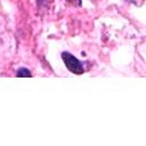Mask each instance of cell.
<instances>
[{
  "mask_svg": "<svg viewBox=\"0 0 146 146\" xmlns=\"http://www.w3.org/2000/svg\"><path fill=\"white\" fill-rule=\"evenodd\" d=\"M62 59L66 66V68L74 73V74H82L84 72V67L83 64L72 54H70L68 51H63L62 52Z\"/></svg>",
  "mask_w": 146,
  "mask_h": 146,
  "instance_id": "cell-1",
  "label": "cell"
},
{
  "mask_svg": "<svg viewBox=\"0 0 146 146\" xmlns=\"http://www.w3.org/2000/svg\"><path fill=\"white\" fill-rule=\"evenodd\" d=\"M16 76H19V78H21V76H24V78H26V76H32V74H31L30 70H27V68H25V67H21V68L17 70Z\"/></svg>",
  "mask_w": 146,
  "mask_h": 146,
  "instance_id": "cell-2",
  "label": "cell"
}]
</instances>
